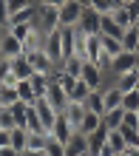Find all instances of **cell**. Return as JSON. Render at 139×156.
<instances>
[{
  "mask_svg": "<svg viewBox=\"0 0 139 156\" xmlns=\"http://www.w3.org/2000/svg\"><path fill=\"white\" fill-rule=\"evenodd\" d=\"M136 145H139V139H136Z\"/></svg>",
  "mask_w": 139,
  "mask_h": 156,
  "instance_id": "cell-52",
  "label": "cell"
},
{
  "mask_svg": "<svg viewBox=\"0 0 139 156\" xmlns=\"http://www.w3.org/2000/svg\"><path fill=\"white\" fill-rule=\"evenodd\" d=\"M45 99H48V102L57 108V111L62 114L66 111V105H68V94H66V88H60L57 82L51 80V85H48V91H45Z\"/></svg>",
  "mask_w": 139,
  "mask_h": 156,
  "instance_id": "cell-11",
  "label": "cell"
},
{
  "mask_svg": "<svg viewBox=\"0 0 139 156\" xmlns=\"http://www.w3.org/2000/svg\"><path fill=\"white\" fill-rule=\"evenodd\" d=\"M102 51V43H99V34H82V54H85V62H94Z\"/></svg>",
  "mask_w": 139,
  "mask_h": 156,
  "instance_id": "cell-13",
  "label": "cell"
},
{
  "mask_svg": "<svg viewBox=\"0 0 139 156\" xmlns=\"http://www.w3.org/2000/svg\"><path fill=\"white\" fill-rule=\"evenodd\" d=\"M74 131H77V128L68 122V116H66V114H57V119H54V125H51V133H48V136H54V139H60V142H68Z\"/></svg>",
  "mask_w": 139,
  "mask_h": 156,
  "instance_id": "cell-9",
  "label": "cell"
},
{
  "mask_svg": "<svg viewBox=\"0 0 139 156\" xmlns=\"http://www.w3.org/2000/svg\"><path fill=\"white\" fill-rule=\"evenodd\" d=\"M3 31L6 29H0V57H3Z\"/></svg>",
  "mask_w": 139,
  "mask_h": 156,
  "instance_id": "cell-42",
  "label": "cell"
},
{
  "mask_svg": "<svg viewBox=\"0 0 139 156\" xmlns=\"http://www.w3.org/2000/svg\"><path fill=\"white\" fill-rule=\"evenodd\" d=\"M12 23H37V3H29L26 9L14 12L12 20H9V26H12Z\"/></svg>",
  "mask_w": 139,
  "mask_h": 156,
  "instance_id": "cell-24",
  "label": "cell"
},
{
  "mask_svg": "<svg viewBox=\"0 0 139 156\" xmlns=\"http://www.w3.org/2000/svg\"><path fill=\"white\" fill-rule=\"evenodd\" d=\"M26 139H29V131H26L23 125H14L12 128V148L23 153L26 151Z\"/></svg>",
  "mask_w": 139,
  "mask_h": 156,
  "instance_id": "cell-27",
  "label": "cell"
},
{
  "mask_svg": "<svg viewBox=\"0 0 139 156\" xmlns=\"http://www.w3.org/2000/svg\"><path fill=\"white\" fill-rule=\"evenodd\" d=\"M102 102H105V111H114V108L122 105V91H119L114 82H108L102 88Z\"/></svg>",
  "mask_w": 139,
  "mask_h": 156,
  "instance_id": "cell-14",
  "label": "cell"
},
{
  "mask_svg": "<svg viewBox=\"0 0 139 156\" xmlns=\"http://www.w3.org/2000/svg\"><path fill=\"white\" fill-rule=\"evenodd\" d=\"M68 116V122L74 125V128H80V122H82V116H85V105L82 102H74V99H68V105H66V111H62Z\"/></svg>",
  "mask_w": 139,
  "mask_h": 156,
  "instance_id": "cell-21",
  "label": "cell"
},
{
  "mask_svg": "<svg viewBox=\"0 0 139 156\" xmlns=\"http://www.w3.org/2000/svg\"><path fill=\"white\" fill-rule=\"evenodd\" d=\"M99 20H102V12L85 6V12H82L80 23H77V31H82V34H99Z\"/></svg>",
  "mask_w": 139,
  "mask_h": 156,
  "instance_id": "cell-6",
  "label": "cell"
},
{
  "mask_svg": "<svg viewBox=\"0 0 139 156\" xmlns=\"http://www.w3.org/2000/svg\"><path fill=\"white\" fill-rule=\"evenodd\" d=\"M134 51H136V57H139V43H136V48H134Z\"/></svg>",
  "mask_w": 139,
  "mask_h": 156,
  "instance_id": "cell-44",
  "label": "cell"
},
{
  "mask_svg": "<svg viewBox=\"0 0 139 156\" xmlns=\"http://www.w3.org/2000/svg\"><path fill=\"white\" fill-rule=\"evenodd\" d=\"M82 156H88V153H82Z\"/></svg>",
  "mask_w": 139,
  "mask_h": 156,
  "instance_id": "cell-51",
  "label": "cell"
},
{
  "mask_svg": "<svg viewBox=\"0 0 139 156\" xmlns=\"http://www.w3.org/2000/svg\"><path fill=\"white\" fill-rule=\"evenodd\" d=\"M82 62H85V60H80V57H68V60L60 62V68L66 71V74H71V77H80L82 74Z\"/></svg>",
  "mask_w": 139,
  "mask_h": 156,
  "instance_id": "cell-31",
  "label": "cell"
},
{
  "mask_svg": "<svg viewBox=\"0 0 139 156\" xmlns=\"http://www.w3.org/2000/svg\"><path fill=\"white\" fill-rule=\"evenodd\" d=\"M9 68H12V74L17 80H29L34 74V68H31V62L26 54H17V57H9Z\"/></svg>",
  "mask_w": 139,
  "mask_h": 156,
  "instance_id": "cell-10",
  "label": "cell"
},
{
  "mask_svg": "<svg viewBox=\"0 0 139 156\" xmlns=\"http://www.w3.org/2000/svg\"><path fill=\"white\" fill-rule=\"evenodd\" d=\"M9 20H12L9 3H6V0H0V29H9Z\"/></svg>",
  "mask_w": 139,
  "mask_h": 156,
  "instance_id": "cell-36",
  "label": "cell"
},
{
  "mask_svg": "<svg viewBox=\"0 0 139 156\" xmlns=\"http://www.w3.org/2000/svg\"><path fill=\"white\" fill-rule=\"evenodd\" d=\"M122 108L125 111H139V91H125L122 94Z\"/></svg>",
  "mask_w": 139,
  "mask_h": 156,
  "instance_id": "cell-35",
  "label": "cell"
},
{
  "mask_svg": "<svg viewBox=\"0 0 139 156\" xmlns=\"http://www.w3.org/2000/svg\"><path fill=\"white\" fill-rule=\"evenodd\" d=\"M82 105H85V111H94V114H99L102 116L105 114V102H102V88L99 91H91V94L82 99Z\"/></svg>",
  "mask_w": 139,
  "mask_h": 156,
  "instance_id": "cell-19",
  "label": "cell"
},
{
  "mask_svg": "<svg viewBox=\"0 0 139 156\" xmlns=\"http://www.w3.org/2000/svg\"><path fill=\"white\" fill-rule=\"evenodd\" d=\"M17 97H20V102L34 105L37 94H34V88H31V80H20V82H17Z\"/></svg>",
  "mask_w": 139,
  "mask_h": 156,
  "instance_id": "cell-26",
  "label": "cell"
},
{
  "mask_svg": "<svg viewBox=\"0 0 139 156\" xmlns=\"http://www.w3.org/2000/svg\"><path fill=\"white\" fill-rule=\"evenodd\" d=\"M82 153H88V136L74 131L71 139L66 142V156H82Z\"/></svg>",
  "mask_w": 139,
  "mask_h": 156,
  "instance_id": "cell-12",
  "label": "cell"
},
{
  "mask_svg": "<svg viewBox=\"0 0 139 156\" xmlns=\"http://www.w3.org/2000/svg\"><path fill=\"white\" fill-rule=\"evenodd\" d=\"M125 153H128V156H139V145H128Z\"/></svg>",
  "mask_w": 139,
  "mask_h": 156,
  "instance_id": "cell-40",
  "label": "cell"
},
{
  "mask_svg": "<svg viewBox=\"0 0 139 156\" xmlns=\"http://www.w3.org/2000/svg\"><path fill=\"white\" fill-rule=\"evenodd\" d=\"M119 43H122V48H125V51H134V48H136V43H139V31H136V26L125 29V31H122V37H119Z\"/></svg>",
  "mask_w": 139,
  "mask_h": 156,
  "instance_id": "cell-29",
  "label": "cell"
},
{
  "mask_svg": "<svg viewBox=\"0 0 139 156\" xmlns=\"http://www.w3.org/2000/svg\"><path fill=\"white\" fill-rule=\"evenodd\" d=\"M136 91H139V82H136Z\"/></svg>",
  "mask_w": 139,
  "mask_h": 156,
  "instance_id": "cell-49",
  "label": "cell"
},
{
  "mask_svg": "<svg viewBox=\"0 0 139 156\" xmlns=\"http://www.w3.org/2000/svg\"><path fill=\"white\" fill-rule=\"evenodd\" d=\"M43 48L48 51V57H51L54 62H57V66L62 62V29H60V26H57V29H51L48 34H45Z\"/></svg>",
  "mask_w": 139,
  "mask_h": 156,
  "instance_id": "cell-5",
  "label": "cell"
},
{
  "mask_svg": "<svg viewBox=\"0 0 139 156\" xmlns=\"http://www.w3.org/2000/svg\"><path fill=\"white\" fill-rule=\"evenodd\" d=\"M116 156H128V153H125V151H122V153H116Z\"/></svg>",
  "mask_w": 139,
  "mask_h": 156,
  "instance_id": "cell-46",
  "label": "cell"
},
{
  "mask_svg": "<svg viewBox=\"0 0 139 156\" xmlns=\"http://www.w3.org/2000/svg\"><path fill=\"white\" fill-rule=\"evenodd\" d=\"M122 116H125V108H122V105L114 108V111H105V114H102V125L108 128V131H114V128L122 125Z\"/></svg>",
  "mask_w": 139,
  "mask_h": 156,
  "instance_id": "cell-25",
  "label": "cell"
},
{
  "mask_svg": "<svg viewBox=\"0 0 139 156\" xmlns=\"http://www.w3.org/2000/svg\"><path fill=\"white\" fill-rule=\"evenodd\" d=\"M91 94V88H88V82H82V80H77L74 82V88L68 91V99H74V102H82V99H85Z\"/></svg>",
  "mask_w": 139,
  "mask_h": 156,
  "instance_id": "cell-32",
  "label": "cell"
},
{
  "mask_svg": "<svg viewBox=\"0 0 139 156\" xmlns=\"http://www.w3.org/2000/svg\"><path fill=\"white\" fill-rule=\"evenodd\" d=\"M122 26H119L111 14H102V20H99V34H108V37H122Z\"/></svg>",
  "mask_w": 139,
  "mask_h": 156,
  "instance_id": "cell-22",
  "label": "cell"
},
{
  "mask_svg": "<svg viewBox=\"0 0 139 156\" xmlns=\"http://www.w3.org/2000/svg\"><path fill=\"white\" fill-rule=\"evenodd\" d=\"M26 57H29L31 68H34V71H40V74H54V71L60 68L57 62L48 57V51H45V48H34V51H29V54H26Z\"/></svg>",
  "mask_w": 139,
  "mask_h": 156,
  "instance_id": "cell-3",
  "label": "cell"
},
{
  "mask_svg": "<svg viewBox=\"0 0 139 156\" xmlns=\"http://www.w3.org/2000/svg\"><path fill=\"white\" fill-rule=\"evenodd\" d=\"M85 3L91 9H97V12H102V14H108L111 9H114V6H111V0H85Z\"/></svg>",
  "mask_w": 139,
  "mask_h": 156,
  "instance_id": "cell-37",
  "label": "cell"
},
{
  "mask_svg": "<svg viewBox=\"0 0 139 156\" xmlns=\"http://www.w3.org/2000/svg\"><path fill=\"white\" fill-rule=\"evenodd\" d=\"M45 156H66V142L54 139V136H48V142H45Z\"/></svg>",
  "mask_w": 139,
  "mask_h": 156,
  "instance_id": "cell-34",
  "label": "cell"
},
{
  "mask_svg": "<svg viewBox=\"0 0 139 156\" xmlns=\"http://www.w3.org/2000/svg\"><path fill=\"white\" fill-rule=\"evenodd\" d=\"M136 62H139V57H136V51H119L116 57H114V62H111V74H125V71H134L136 68Z\"/></svg>",
  "mask_w": 139,
  "mask_h": 156,
  "instance_id": "cell-8",
  "label": "cell"
},
{
  "mask_svg": "<svg viewBox=\"0 0 139 156\" xmlns=\"http://www.w3.org/2000/svg\"><path fill=\"white\" fill-rule=\"evenodd\" d=\"M43 3H51V6H62V3H68V0H43Z\"/></svg>",
  "mask_w": 139,
  "mask_h": 156,
  "instance_id": "cell-41",
  "label": "cell"
},
{
  "mask_svg": "<svg viewBox=\"0 0 139 156\" xmlns=\"http://www.w3.org/2000/svg\"><path fill=\"white\" fill-rule=\"evenodd\" d=\"M136 82H139V74H136V68H134V71H125V74H116V77H114V85H116L119 91H122V94H125V91H134V88H136Z\"/></svg>",
  "mask_w": 139,
  "mask_h": 156,
  "instance_id": "cell-16",
  "label": "cell"
},
{
  "mask_svg": "<svg viewBox=\"0 0 139 156\" xmlns=\"http://www.w3.org/2000/svg\"><path fill=\"white\" fill-rule=\"evenodd\" d=\"M6 3H9V12H20V9H26V6H29V3H34V0H6Z\"/></svg>",
  "mask_w": 139,
  "mask_h": 156,
  "instance_id": "cell-39",
  "label": "cell"
},
{
  "mask_svg": "<svg viewBox=\"0 0 139 156\" xmlns=\"http://www.w3.org/2000/svg\"><path fill=\"white\" fill-rule=\"evenodd\" d=\"M37 26L48 34L51 29L60 26V6H51V3H37Z\"/></svg>",
  "mask_w": 139,
  "mask_h": 156,
  "instance_id": "cell-2",
  "label": "cell"
},
{
  "mask_svg": "<svg viewBox=\"0 0 139 156\" xmlns=\"http://www.w3.org/2000/svg\"><path fill=\"white\" fill-rule=\"evenodd\" d=\"M45 142H48V133H31L26 139V151H45Z\"/></svg>",
  "mask_w": 139,
  "mask_h": 156,
  "instance_id": "cell-30",
  "label": "cell"
},
{
  "mask_svg": "<svg viewBox=\"0 0 139 156\" xmlns=\"http://www.w3.org/2000/svg\"><path fill=\"white\" fill-rule=\"evenodd\" d=\"M17 54H23V43L14 34L3 31V57H17Z\"/></svg>",
  "mask_w": 139,
  "mask_h": 156,
  "instance_id": "cell-23",
  "label": "cell"
},
{
  "mask_svg": "<svg viewBox=\"0 0 139 156\" xmlns=\"http://www.w3.org/2000/svg\"><path fill=\"white\" fill-rule=\"evenodd\" d=\"M34 3H43V0H34Z\"/></svg>",
  "mask_w": 139,
  "mask_h": 156,
  "instance_id": "cell-48",
  "label": "cell"
},
{
  "mask_svg": "<svg viewBox=\"0 0 139 156\" xmlns=\"http://www.w3.org/2000/svg\"><path fill=\"white\" fill-rule=\"evenodd\" d=\"M17 85H0V105H14L17 102Z\"/></svg>",
  "mask_w": 139,
  "mask_h": 156,
  "instance_id": "cell-33",
  "label": "cell"
},
{
  "mask_svg": "<svg viewBox=\"0 0 139 156\" xmlns=\"http://www.w3.org/2000/svg\"><path fill=\"white\" fill-rule=\"evenodd\" d=\"M105 139H108V128L99 125L97 131L88 136V156H99V148L105 145Z\"/></svg>",
  "mask_w": 139,
  "mask_h": 156,
  "instance_id": "cell-15",
  "label": "cell"
},
{
  "mask_svg": "<svg viewBox=\"0 0 139 156\" xmlns=\"http://www.w3.org/2000/svg\"><path fill=\"white\" fill-rule=\"evenodd\" d=\"M0 148H12V128H0Z\"/></svg>",
  "mask_w": 139,
  "mask_h": 156,
  "instance_id": "cell-38",
  "label": "cell"
},
{
  "mask_svg": "<svg viewBox=\"0 0 139 156\" xmlns=\"http://www.w3.org/2000/svg\"><path fill=\"white\" fill-rule=\"evenodd\" d=\"M136 116H139V111H136Z\"/></svg>",
  "mask_w": 139,
  "mask_h": 156,
  "instance_id": "cell-53",
  "label": "cell"
},
{
  "mask_svg": "<svg viewBox=\"0 0 139 156\" xmlns=\"http://www.w3.org/2000/svg\"><path fill=\"white\" fill-rule=\"evenodd\" d=\"M136 74H139V62H136Z\"/></svg>",
  "mask_w": 139,
  "mask_h": 156,
  "instance_id": "cell-47",
  "label": "cell"
},
{
  "mask_svg": "<svg viewBox=\"0 0 139 156\" xmlns=\"http://www.w3.org/2000/svg\"><path fill=\"white\" fill-rule=\"evenodd\" d=\"M85 0H68L60 6V29H77L82 12H85Z\"/></svg>",
  "mask_w": 139,
  "mask_h": 156,
  "instance_id": "cell-1",
  "label": "cell"
},
{
  "mask_svg": "<svg viewBox=\"0 0 139 156\" xmlns=\"http://www.w3.org/2000/svg\"><path fill=\"white\" fill-rule=\"evenodd\" d=\"M108 14L114 17V20H116L119 26H122V29H131V26H134V14H131V9H128V3H122V6H114Z\"/></svg>",
  "mask_w": 139,
  "mask_h": 156,
  "instance_id": "cell-17",
  "label": "cell"
},
{
  "mask_svg": "<svg viewBox=\"0 0 139 156\" xmlns=\"http://www.w3.org/2000/svg\"><path fill=\"white\" fill-rule=\"evenodd\" d=\"M125 3H131V0H125Z\"/></svg>",
  "mask_w": 139,
  "mask_h": 156,
  "instance_id": "cell-50",
  "label": "cell"
},
{
  "mask_svg": "<svg viewBox=\"0 0 139 156\" xmlns=\"http://www.w3.org/2000/svg\"><path fill=\"white\" fill-rule=\"evenodd\" d=\"M34 111H37V116H40V122H43V128H45V133H51V125H54V119H57V108H54L45 97H37L34 99Z\"/></svg>",
  "mask_w": 139,
  "mask_h": 156,
  "instance_id": "cell-4",
  "label": "cell"
},
{
  "mask_svg": "<svg viewBox=\"0 0 139 156\" xmlns=\"http://www.w3.org/2000/svg\"><path fill=\"white\" fill-rule=\"evenodd\" d=\"M99 43H102V51L111 54V57H116L119 51H122V43L119 37H108V34H99Z\"/></svg>",
  "mask_w": 139,
  "mask_h": 156,
  "instance_id": "cell-28",
  "label": "cell"
},
{
  "mask_svg": "<svg viewBox=\"0 0 139 156\" xmlns=\"http://www.w3.org/2000/svg\"><path fill=\"white\" fill-rule=\"evenodd\" d=\"M82 82H88V88L91 91H99V88H105V71H99L94 62H82V74H80Z\"/></svg>",
  "mask_w": 139,
  "mask_h": 156,
  "instance_id": "cell-7",
  "label": "cell"
},
{
  "mask_svg": "<svg viewBox=\"0 0 139 156\" xmlns=\"http://www.w3.org/2000/svg\"><path fill=\"white\" fill-rule=\"evenodd\" d=\"M99 125H102V116H99V114H94V111H85V116H82V122H80V128H77V131H80V133H85V136H91Z\"/></svg>",
  "mask_w": 139,
  "mask_h": 156,
  "instance_id": "cell-18",
  "label": "cell"
},
{
  "mask_svg": "<svg viewBox=\"0 0 139 156\" xmlns=\"http://www.w3.org/2000/svg\"><path fill=\"white\" fill-rule=\"evenodd\" d=\"M125 3V0H111V6H122Z\"/></svg>",
  "mask_w": 139,
  "mask_h": 156,
  "instance_id": "cell-43",
  "label": "cell"
},
{
  "mask_svg": "<svg viewBox=\"0 0 139 156\" xmlns=\"http://www.w3.org/2000/svg\"><path fill=\"white\" fill-rule=\"evenodd\" d=\"M134 26H136V31H139V17H136V23H134Z\"/></svg>",
  "mask_w": 139,
  "mask_h": 156,
  "instance_id": "cell-45",
  "label": "cell"
},
{
  "mask_svg": "<svg viewBox=\"0 0 139 156\" xmlns=\"http://www.w3.org/2000/svg\"><path fill=\"white\" fill-rule=\"evenodd\" d=\"M29 80H31V88H34V94H37V97H45V91H48V85H51L54 74H40V71H34V74H31Z\"/></svg>",
  "mask_w": 139,
  "mask_h": 156,
  "instance_id": "cell-20",
  "label": "cell"
}]
</instances>
